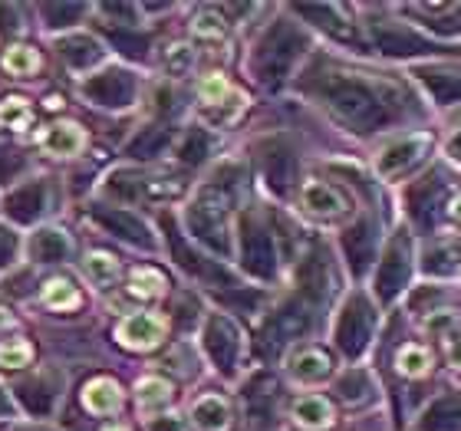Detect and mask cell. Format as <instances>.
I'll return each instance as SVG.
<instances>
[{
    "instance_id": "2e32d148",
    "label": "cell",
    "mask_w": 461,
    "mask_h": 431,
    "mask_svg": "<svg viewBox=\"0 0 461 431\" xmlns=\"http://www.w3.org/2000/svg\"><path fill=\"white\" fill-rule=\"evenodd\" d=\"M96 218L106 224L113 234H119L122 240H129V244H149V230L142 228V220H135L132 214H125V211H103L99 208Z\"/></svg>"
},
{
    "instance_id": "ac0fdd59",
    "label": "cell",
    "mask_w": 461,
    "mask_h": 431,
    "mask_svg": "<svg viewBox=\"0 0 461 431\" xmlns=\"http://www.w3.org/2000/svg\"><path fill=\"white\" fill-rule=\"evenodd\" d=\"M172 402V385L165 382V379H142L139 382V409L142 412H158L165 405Z\"/></svg>"
},
{
    "instance_id": "4316f807",
    "label": "cell",
    "mask_w": 461,
    "mask_h": 431,
    "mask_svg": "<svg viewBox=\"0 0 461 431\" xmlns=\"http://www.w3.org/2000/svg\"><path fill=\"white\" fill-rule=\"evenodd\" d=\"M194 33H198V37H212V40L224 37L221 17H214V13H198V20H194Z\"/></svg>"
},
{
    "instance_id": "cb8c5ba5",
    "label": "cell",
    "mask_w": 461,
    "mask_h": 431,
    "mask_svg": "<svg viewBox=\"0 0 461 431\" xmlns=\"http://www.w3.org/2000/svg\"><path fill=\"white\" fill-rule=\"evenodd\" d=\"M83 13H86L83 4H47V7H43V17H47L50 27H69V23H77Z\"/></svg>"
},
{
    "instance_id": "ba28073f",
    "label": "cell",
    "mask_w": 461,
    "mask_h": 431,
    "mask_svg": "<svg viewBox=\"0 0 461 431\" xmlns=\"http://www.w3.org/2000/svg\"><path fill=\"white\" fill-rule=\"evenodd\" d=\"M333 418H337V412H333V405H330L323 395H303V399L294 402V422H297L300 428L323 431L333 425Z\"/></svg>"
},
{
    "instance_id": "5b68a950",
    "label": "cell",
    "mask_w": 461,
    "mask_h": 431,
    "mask_svg": "<svg viewBox=\"0 0 461 431\" xmlns=\"http://www.w3.org/2000/svg\"><path fill=\"white\" fill-rule=\"evenodd\" d=\"M425 145H429V135H425V132L409 135V139H399V142L385 145L383 152H379V158H375V168H379V175H395V172H402L405 165L415 162V158L422 155Z\"/></svg>"
},
{
    "instance_id": "8fae6325",
    "label": "cell",
    "mask_w": 461,
    "mask_h": 431,
    "mask_svg": "<svg viewBox=\"0 0 461 431\" xmlns=\"http://www.w3.org/2000/svg\"><path fill=\"white\" fill-rule=\"evenodd\" d=\"M83 405H86L93 415H113L119 405H122V389L113 382V379H93V382L83 389Z\"/></svg>"
},
{
    "instance_id": "484cf974",
    "label": "cell",
    "mask_w": 461,
    "mask_h": 431,
    "mask_svg": "<svg viewBox=\"0 0 461 431\" xmlns=\"http://www.w3.org/2000/svg\"><path fill=\"white\" fill-rule=\"evenodd\" d=\"M198 93H202V99L208 103V106H214V103H221V99L228 96V79H224L221 73H212V76L202 79Z\"/></svg>"
},
{
    "instance_id": "3957f363",
    "label": "cell",
    "mask_w": 461,
    "mask_h": 431,
    "mask_svg": "<svg viewBox=\"0 0 461 431\" xmlns=\"http://www.w3.org/2000/svg\"><path fill=\"white\" fill-rule=\"evenodd\" d=\"M300 204H303L310 214H317V218H339V214L349 211L346 194L327 182H307L303 184V192H300Z\"/></svg>"
},
{
    "instance_id": "4fadbf2b",
    "label": "cell",
    "mask_w": 461,
    "mask_h": 431,
    "mask_svg": "<svg viewBox=\"0 0 461 431\" xmlns=\"http://www.w3.org/2000/svg\"><path fill=\"white\" fill-rule=\"evenodd\" d=\"M17 399H20V405H23L30 415H47L50 409H53V402H57V389L50 385L47 375H37L33 382L20 385Z\"/></svg>"
},
{
    "instance_id": "ffe728a7",
    "label": "cell",
    "mask_w": 461,
    "mask_h": 431,
    "mask_svg": "<svg viewBox=\"0 0 461 431\" xmlns=\"http://www.w3.org/2000/svg\"><path fill=\"white\" fill-rule=\"evenodd\" d=\"M43 303L50 310H77L79 307V290L69 280H50L43 287Z\"/></svg>"
},
{
    "instance_id": "603a6c76",
    "label": "cell",
    "mask_w": 461,
    "mask_h": 431,
    "mask_svg": "<svg viewBox=\"0 0 461 431\" xmlns=\"http://www.w3.org/2000/svg\"><path fill=\"white\" fill-rule=\"evenodd\" d=\"M37 67H40V57L33 47H10L7 57H4V69L14 73V76H30Z\"/></svg>"
},
{
    "instance_id": "4dcf8cb0",
    "label": "cell",
    "mask_w": 461,
    "mask_h": 431,
    "mask_svg": "<svg viewBox=\"0 0 461 431\" xmlns=\"http://www.w3.org/2000/svg\"><path fill=\"white\" fill-rule=\"evenodd\" d=\"M188 67H192V49H188V47H175L172 53H168V69H172L175 76H182Z\"/></svg>"
},
{
    "instance_id": "52a82bcc",
    "label": "cell",
    "mask_w": 461,
    "mask_h": 431,
    "mask_svg": "<svg viewBox=\"0 0 461 431\" xmlns=\"http://www.w3.org/2000/svg\"><path fill=\"white\" fill-rule=\"evenodd\" d=\"M40 145H43V152H47V155H57V158H63V155L83 152L86 135H83V129H79L77 122H57V125H50L47 132L40 135Z\"/></svg>"
},
{
    "instance_id": "9c48e42d",
    "label": "cell",
    "mask_w": 461,
    "mask_h": 431,
    "mask_svg": "<svg viewBox=\"0 0 461 431\" xmlns=\"http://www.w3.org/2000/svg\"><path fill=\"white\" fill-rule=\"evenodd\" d=\"M30 257L40 260V264H57V260H67L69 250H73V244H69V238L63 234V230L57 228H43L37 230L33 238H30Z\"/></svg>"
},
{
    "instance_id": "f546056e",
    "label": "cell",
    "mask_w": 461,
    "mask_h": 431,
    "mask_svg": "<svg viewBox=\"0 0 461 431\" xmlns=\"http://www.w3.org/2000/svg\"><path fill=\"white\" fill-rule=\"evenodd\" d=\"M204 145H208V142H204V135L192 132L182 145V158H185V162H198V158L204 155Z\"/></svg>"
},
{
    "instance_id": "9a60e30c",
    "label": "cell",
    "mask_w": 461,
    "mask_h": 431,
    "mask_svg": "<svg viewBox=\"0 0 461 431\" xmlns=\"http://www.w3.org/2000/svg\"><path fill=\"white\" fill-rule=\"evenodd\" d=\"M330 369H333V363L320 349H303V353H297L290 359V373L297 375V379H303V382H317V379L330 375Z\"/></svg>"
},
{
    "instance_id": "7c38bea8",
    "label": "cell",
    "mask_w": 461,
    "mask_h": 431,
    "mask_svg": "<svg viewBox=\"0 0 461 431\" xmlns=\"http://www.w3.org/2000/svg\"><path fill=\"white\" fill-rule=\"evenodd\" d=\"M240 250H244V267H248L250 274H258V277H267L270 267H274L267 234H264V230H258V228H248Z\"/></svg>"
},
{
    "instance_id": "5bb4252c",
    "label": "cell",
    "mask_w": 461,
    "mask_h": 431,
    "mask_svg": "<svg viewBox=\"0 0 461 431\" xmlns=\"http://www.w3.org/2000/svg\"><path fill=\"white\" fill-rule=\"evenodd\" d=\"M59 57L67 59L69 67L86 69L103 59V47H99L93 37H67V40H59Z\"/></svg>"
},
{
    "instance_id": "8992f818",
    "label": "cell",
    "mask_w": 461,
    "mask_h": 431,
    "mask_svg": "<svg viewBox=\"0 0 461 431\" xmlns=\"http://www.w3.org/2000/svg\"><path fill=\"white\" fill-rule=\"evenodd\" d=\"M204 349L212 355L214 363L221 365V369H230L234 365V355H238V333H234V326L228 319H218L214 317L204 329Z\"/></svg>"
},
{
    "instance_id": "e0dca14e",
    "label": "cell",
    "mask_w": 461,
    "mask_h": 431,
    "mask_svg": "<svg viewBox=\"0 0 461 431\" xmlns=\"http://www.w3.org/2000/svg\"><path fill=\"white\" fill-rule=\"evenodd\" d=\"M395 369H399V375H409V379H419V375H425L429 369H432V353L425 349V346H402L399 353H395Z\"/></svg>"
},
{
    "instance_id": "1f68e13d",
    "label": "cell",
    "mask_w": 461,
    "mask_h": 431,
    "mask_svg": "<svg viewBox=\"0 0 461 431\" xmlns=\"http://www.w3.org/2000/svg\"><path fill=\"white\" fill-rule=\"evenodd\" d=\"M14 254H17V240H14V234L0 230V267H7L10 260H14Z\"/></svg>"
},
{
    "instance_id": "6da1fadb",
    "label": "cell",
    "mask_w": 461,
    "mask_h": 431,
    "mask_svg": "<svg viewBox=\"0 0 461 431\" xmlns=\"http://www.w3.org/2000/svg\"><path fill=\"white\" fill-rule=\"evenodd\" d=\"M165 329H168V323H165L162 317H155V313H132V317H125L122 323H119L115 339H119L125 349L145 353V349H155V346L162 343Z\"/></svg>"
},
{
    "instance_id": "277c9868",
    "label": "cell",
    "mask_w": 461,
    "mask_h": 431,
    "mask_svg": "<svg viewBox=\"0 0 461 431\" xmlns=\"http://www.w3.org/2000/svg\"><path fill=\"white\" fill-rule=\"evenodd\" d=\"M4 211L17 220V224H33L40 214L47 211V184L30 182V184H23V188H17L14 194H7Z\"/></svg>"
},
{
    "instance_id": "7402d4cb",
    "label": "cell",
    "mask_w": 461,
    "mask_h": 431,
    "mask_svg": "<svg viewBox=\"0 0 461 431\" xmlns=\"http://www.w3.org/2000/svg\"><path fill=\"white\" fill-rule=\"evenodd\" d=\"M165 290V277L158 270H149V267H139L129 280V293L132 297H142V300H152V297H162Z\"/></svg>"
},
{
    "instance_id": "30bf717a",
    "label": "cell",
    "mask_w": 461,
    "mask_h": 431,
    "mask_svg": "<svg viewBox=\"0 0 461 431\" xmlns=\"http://www.w3.org/2000/svg\"><path fill=\"white\" fill-rule=\"evenodd\" d=\"M192 422L202 431H224L230 425V405L221 395H202L192 405Z\"/></svg>"
},
{
    "instance_id": "836d02e7",
    "label": "cell",
    "mask_w": 461,
    "mask_h": 431,
    "mask_svg": "<svg viewBox=\"0 0 461 431\" xmlns=\"http://www.w3.org/2000/svg\"><path fill=\"white\" fill-rule=\"evenodd\" d=\"M0 30H4V33H17L20 30L17 7H4V4H0Z\"/></svg>"
},
{
    "instance_id": "d4e9b609",
    "label": "cell",
    "mask_w": 461,
    "mask_h": 431,
    "mask_svg": "<svg viewBox=\"0 0 461 431\" xmlns=\"http://www.w3.org/2000/svg\"><path fill=\"white\" fill-rule=\"evenodd\" d=\"M30 355H33L30 343H7V346H0V365H4V369H20V365H27Z\"/></svg>"
},
{
    "instance_id": "e575fe53",
    "label": "cell",
    "mask_w": 461,
    "mask_h": 431,
    "mask_svg": "<svg viewBox=\"0 0 461 431\" xmlns=\"http://www.w3.org/2000/svg\"><path fill=\"white\" fill-rule=\"evenodd\" d=\"M152 428L155 431H182V418H178V415H168L165 422H155Z\"/></svg>"
},
{
    "instance_id": "8d00e7d4",
    "label": "cell",
    "mask_w": 461,
    "mask_h": 431,
    "mask_svg": "<svg viewBox=\"0 0 461 431\" xmlns=\"http://www.w3.org/2000/svg\"><path fill=\"white\" fill-rule=\"evenodd\" d=\"M452 214L461 220V194H458V198H455V202H452Z\"/></svg>"
},
{
    "instance_id": "7a4b0ae2",
    "label": "cell",
    "mask_w": 461,
    "mask_h": 431,
    "mask_svg": "<svg viewBox=\"0 0 461 431\" xmlns=\"http://www.w3.org/2000/svg\"><path fill=\"white\" fill-rule=\"evenodd\" d=\"M83 93H86L93 103H99V106H115L122 109L132 103V93H135V79L125 73V69H106V73H99V76H93L83 86Z\"/></svg>"
},
{
    "instance_id": "74e56055",
    "label": "cell",
    "mask_w": 461,
    "mask_h": 431,
    "mask_svg": "<svg viewBox=\"0 0 461 431\" xmlns=\"http://www.w3.org/2000/svg\"><path fill=\"white\" fill-rule=\"evenodd\" d=\"M106 431H125V428H106Z\"/></svg>"
},
{
    "instance_id": "d6a6232c",
    "label": "cell",
    "mask_w": 461,
    "mask_h": 431,
    "mask_svg": "<svg viewBox=\"0 0 461 431\" xmlns=\"http://www.w3.org/2000/svg\"><path fill=\"white\" fill-rule=\"evenodd\" d=\"M445 353H448V363H452L455 369H461V333L445 336Z\"/></svg>"
},
{
    "instance_id": "83f0119b",
    "label": "cell",
    "mask_w": 461,
    "mask_h": 431,
    "mask_svg": "<svg viewBox=\"0 0 461 431\" xmlns=\"http://www.w3.org/2000/svg\"><path fill=\"white\" fill-rule=\"evenodd\" d=\"M20 168H23V158L0 145V182H10V178L20 172Z\"/></svg>"
},
{
    "instance_id": "d590c367",
    "label": "cell",
    "mask_w": 461,
    "mask_h": 431,
    "mask_svg": "<svg viewBox=\"0 0 461 431\" xmlns=\"http://www.w3.org/2000/svg\"><path fill=\"white\" fill-rule=\"evenodd\" d=\"M10 412V395H7V389L0 385V415H7Z\"/></svg>"
},
{
    "instance_id": "44dd1931",
    "label": "cell",
    "mask_w": 461,
    "mask_h": 431,
    "mask_svg": "<svg viewBox=\"0 0 461 431\" xmlns=\"http://www.w3.org/2000/svg\"><path fill=\"white\" fill-rule=\"evenodd\" d=\"M0 122L7 125V129H14V132H23L33 122V109L27 106V99L10 96L0 103Z\"/></svg>"
},
{
    "instance_id": "f1b7e54d",
    "label": "cell",
    "mask_w": 461,
    "mask_h": 431,
    "mask_svg": "<svg viewBox=\"0 0 461 431\" xmlns=\"http://www.w3.org/2000/svg\"><path fill=\"white\" fill-rule=\"evenodd\" d=\"M165 139H168V132L165 129H152V132H145L139 142L132 145V152H139V155H152L158 145H165Z\"/></svg>"
},
{
    "instance_id": "d6986e66",
    "label": "cell",
    "mask_w": 461,
    "mask_h": 431,
    "mask_svg": "<svg viewBox=\"0 0 461 431\" xmlns=\"http://www.w3.org/2000/svg\"><path fill=\"white\" fill-rule=\"evenodd\" d=\"M83 270H86V277L103 290L113 287L115 277H119V264H115V257H109V254H103V250L89 254L86 264H83Z\"/></svg>"
}]
</instances>
